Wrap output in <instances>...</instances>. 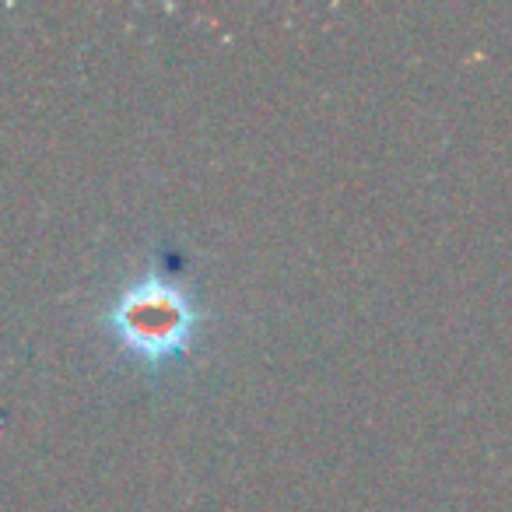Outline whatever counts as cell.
Here are the masks:
<instances>
[{"instance_id":"obj_1","label":"cell","mask_w":512,"mask_h":512,"mask_svg":"<svg viewBox=\"0 0 512 512\" xmlns=\"http://www.w3.org/2000/svg\"><path fill=\"white\" fill-rule=\"evenodd\" d=\"M102 327L127 358L144 369H165L190 351L200 330V302L176 274L148 267L116 292Z\"/></svg>"}]
</instances>
